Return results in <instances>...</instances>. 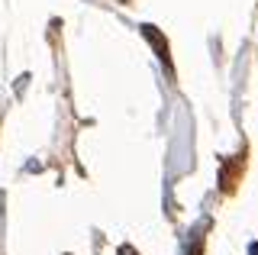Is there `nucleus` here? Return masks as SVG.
Listing matches in <instances>:
<instances>
[{"mask_svg": "<svg viewBox=\"0 0 258 255\" xmlns=\"http://www.w3.org/2000/svg\"><path fill=\"white\" fill-rule=\"evenodd\" d=\"M252 255H258V245H252Z\"/></svg>", "mask_w": 258, "mask_h": 255, "instance_id": "nucleus-1", "label": "nucleus"}]
</instances>
